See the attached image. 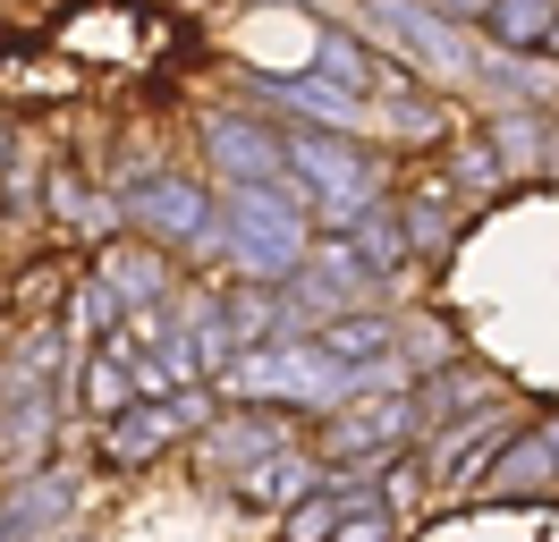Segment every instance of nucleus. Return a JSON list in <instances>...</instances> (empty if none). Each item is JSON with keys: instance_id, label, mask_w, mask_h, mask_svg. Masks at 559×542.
<instances>
[{"instance_id": "16", "label": "nucleus", "mask_w": 559, "mask_h": 542, "mask_svg": "<svg viewBox=\"0 0 559 542\" xmlns=\"http://www.w3.org/2000/svg\"><path fill=\"white\" fill-rule=\"evenodd\" d=\"M340 492H331V483H314V492H306V500H288L280 508V542H331L340 534Z\"/></svg>"}, {"instance_id": "13", "label": "nucleus", "mask_w": 559, "mask_h": 542, "mask_svg": "<svg viewBox=\"0 0 559 542\" xmlns=\"http://www.w3.org/2000/svg\"><path fill=\"white\" fill-rule=\"evenodd\" d=\"M263 94L280 110H297L306 128H331V136H356V119H365V102L348 85H331V76H288V85H263Z\"/></svg>"}, {"instance_id": "14", "label": "nucleus", "mask_w": 559, "mask_h": 542, "mask_svg": "<svg viewBox=\"0 0 559 542\" xmlns=\"http://www.w3.org/2000/svg\"><path fill=\"white\" fill-rule=\"evenodd\" d=\"M103 280H110L119 305H153L162 288H170V255H162V246H136V237H110Z\"/></svg>"}, {"instance_id": "1", "label": "nucleus", "mask_w": 559, "mask_h": 542, "mask_svg": "<svg viewBox=\"0 0 559 542\" xmlns=\"http://www.w3.org/2000/svg\"><path fill=\"white\" fill-rule=\"evenodd\" d=\"M204 246H221L246 280H288V271L306 263V246H314V203L297 187V169L272 178V187H229L221 212H212Z\"/></svg>"}, {"instance_id": "18", "label": "nucleus", "mask_w": 559, "mask_h": 542, "mask_svg": "<svg viewBox=\"0 0 559 542\" xmlns=\"http://www.w3.org/2000/svg\"><path fill=\"white\" fill-rule=\"evenodd\" d=\"M51 212L69 221V229H110V212H103V196L76 178V169H51Z\"/></svg>"}, {"instance_id": "5", "label": "nucleus", "mask_w": 559, "mask_h": 542, "mask_svg": "<svg viewBox=\"0 0 559 542\" xmlns=\"http://www.w3.org/2000/svg\"><path fill=\"white\" fill-rule=\"evenodd\" d=\"M204 153L229 187H272V178H288V136L263 128V119H212Z\"/></svg>"}, {"instance_id": "2", "label": "nucleus", "mask_w": 559, "mask_h": 542, "mask_svg": "<svg viewBox=\"0 0 559 542\" xmlns=\"http://www.w3.org/2000/svg\"><path fill=\"white\" fill-rule=\"evenodd\" d=\"M365 26L382 34L399 60H424V76H441V85L475 76V43H466L450 17H432L424 0H365Z\"/></svg>"}, {"instance_id": "21", "label": "nucleus", "mask_w": 559, "mask_h": 542, "mask_svg": "<svg viewBox=\"0 0 559 542\" xmlns=\"http://www.w3.org/2000/svg\"><path fill=\"white\" fill-rule=\"evenodd\" d=\"M432 17H450V26H466V17H491V0H424Z\"/></svg>"}, {"instance_id": "6", "label": "nucleus", "mask_w": 559, "mask_h": 542, "mask_svg": "<svg viewBox=\"0 0 559 542\" xmlns=\"http://www.w3.org/2000/svg\"><path fill=\"white\" fill-rule=\"evenodd\" d=\"M128 221L153 229V237H170V246H204L212 203H204V187H187V178H136V187H128Z\"/></svg>"}, {"instance_id": "4", "label": "nucleus", "mask_w": 559, "mask_h": 542, "mask_svg": "<svg viewBox=\"0 0 559 542\" xmlns=\"http://www.w3.org/2000/svg\"><path fill=\"white\" fill-rule=\"evenodd\" d=\"M212 406L195 399V390H170V399H136V406H119L110 415V433H103V449H110V467H144V458H162L187 424H204Z\"/></svg>"}, {"instance_id": "12", "label": "nucleus", "mask_w": 559, "mask_h": 542, "mask_svg": "<svg viewBox=\"0 0 559 542\" xmlns=\"http://www.w3.org/2000/svg\"><path fill=\"white\" fill-rule=\"evenodd\" d=\"M69 508H76V483H69V474H35L17 500H0V542H43Z\"/></svg>"}, {"instance_id": "10", "label": "nucleus", "mask_w": 559, "mask_h": 542, "mask_svg": "<svg viewBox=\"0 0 559 542\" xmlns=\"http://www.w3.org/2000/svg\"><path fill=\"white\" fill-rule=\"evenodd\" d=\"M314 76H331V85H348L356 102H373V94H390V85H399L382 51H373V43H356V34H340V26H331V34L314 43Z\"/></svg>"}, {"instance_id": "7", "label": "nucleus", "mask_w": 559, "mask_h": 542, "mask_svg": "<svg viewBox=\"0 0 559 542\" xmlns=\"http://www.w3.org/2000/svg\"><path fill=\"white\" fill-rule=\"evenodd\" d=\"M314 492V458L306 449H263V458H246L238 474H229V500L238 508H288V500H306Z\"/></svg>"}, {"instance_id": "11", "label": "nucleus", "mask_w": 559, "mask_h": 542, "mask_svg": "<svg viewBox=\"0 0 559 542\" xmlns=\"http://www.w3.org/2000/svg\"><path fill=\"white\" fill-rule=\"evenodd\" d=\"M314 347H322V356H331V365H340V373L356 381V373L390 365V347H399V339H390V322H382V314H331V322L314 331Z\"/></svg>"}, {"instance_id": "22", "label": "nucleus", "mask_w": 559, "mask_h": 542, "mask_svg": "<svg viewBox=\"0 0 559 542\" xmlns=\"http://www.w3.org/2000/svg\"><path fill=\"white\" fill-rule=\"evenodd\" d=\"M543 449H551V474H559V424H543Z\"/></svg>"}, {"instance_id": "20", "label": "nucleus", "mask_w": 559, "mask_h": 542, "mask_svg": "<svg viewBox=\"0 0 559 542\" xmlns=\"http://www.w3.org/2000/svg\"><path fill=\"white\" fill-rule=\"evenodd\" d=\"M331 542H390V508H356V517L340 508V534Z\"/></svg>"}, {"instance_id": "23", "label": "nucleus", "mask_w": 559, "mask_h": 542, "mask_svg": "<svg viewBox=\"0 0 559 542\" xmlns=\"http://www.w3.org/2000/svg\"><path fill=\"white\" fill-rule=\"evenodd\" d=\"M0 390H17V373H0Z\"/></svg>"}, {"instance_id": "24", "label": "nucleus", "mask_w": 559, "mask_h": 542, "mask_svg": "<svg viewBox=\"0 0 559 542\" xmlns=\"http://www.w3.org/2000/svg\"><path fill=\"white\" fill-rule=\"evenodd\" d=\"M0 314H9V280H0Z\"/></svg>"}, {"instance_id": "3", "label": "nucleus", "mask_w": 559, "mask_h": 542, "mask_svg": "<svg viewBox=\"0 0 559 542\" xmlns=\"http://www.w3.org/2000/svg\"><path fill=\"white\" fill-rule=\"evenodd\" d=\"M416 399H356L322 415V458H390L416 440Z\"/></svg>"}, {"instance_id": "17", "label": "nucleus", "mask_w": 559, "mask_h": 542, "mask_svg": "<svg viewBox=\"0 0 559 542\" xmlns=\"http://www.w3.org/2000/svg\"><path fill=\"white\" fill-rule=\"evenodd\" d=\"M119 322H128V305L110 297V280L94 271V280H76V297H69V331L85 339V331H103V339H119Z\"/></svg>"}, {"instance_id": "15", "label": "nucleus", "mask_w": 559, "mask_h": 542, "mask_svg": "<svg viewBox=\"0 0 559 542\" xmlns=\"http://www.w3.org/2000/svg\"><path fill=\"white\" fill-rule=\"evenodd\" d=\"M491 43H509V51H534V43H551L559 26V0H491Z\"/></svg>"}, {"instance_id": "19", "label": "nucleus", "mask_w": 559, "mask_h": 542, "mask_svg": "<svg viewBox=\"0 0 559 542\" xmlns=\"http://www.w3.org/2000/svg\"><path fill=\"white\" fill-rule=\"evenodd\" d=\"M457 178H466V187H500L509 169H500V153H491V144H475V136H466V144H457Z\"/></svg>"}, {"instance_id": "8", "label": "nucleus", "mask_w": 559, "mask_h": 542, "mask_svg": "<svg viewBox=\"0 0 559 542\" xmlns=\"http://www.w3.org/2000/svg\"><path fill=\"white\" fill-rule=\"evenodd\" d=\"M416 415H424V424H475V415H500V381L475 373V365H441V373H424Z\"/></svg>"}, {"instance_id": "9", "label": "nucleus", "mask_w": 559, "mask_h": 542, "mask_svg": "<svg viewBox=\"0 0 559 542\" xmlns=\"http://www.w3.org/2000/svg\"><path fill=\"white\" fill-rule=\"evenodd\" d=\"M500 449H509V424L500 415H475V424H457L441 449H432V483H484L500 467Z\"/></svg>"}, {"instance_id": "25", "label": "nucleus", "mask_w": 559, "mask_h": 542, "mask_svg": "<svg viewBox=\"0 0 559 542\" xmlns=\"http://www.w3.org/2000/svg\"><path fill=\"white\" fill-rule=\"evenodd\" d=\"M551 51H559V26H551Z\"/></svg>"}]
</instances>
